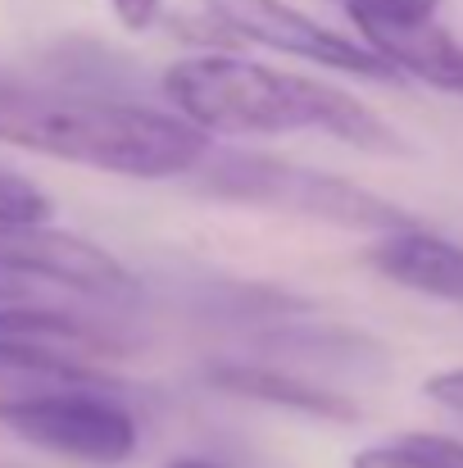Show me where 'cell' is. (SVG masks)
Returning a JSON list of instances; mask_svg holds the SVG:
<instances>
[{
    "label": "cell",
    "mask_w": 463,
    "mask_h": 468,
    "mask_svg": "<svg viewBox=\"0 0 463 468\" xmlns=\"http://www.w3.org/2000/svg\"><path fill=\"white\" fill-rule=\"evenodd\" d=\"M336 5L359 27V23H382V18H427L437 14L441 0H336Z\"/></svg>",
    "instance_id": "cell-13"
},
{
    "label": "cell",
    "mask_w": 463,
    "mask_h": 468,
    "mask_svg": "<svg viewBox=\"0 0 463 468\" xmlns=\"http://www.w3.org/2000/svg\"><path fill=\"white\" fill-rule=\"evenodd\" d=\"M128 346L82 314L0 301V373L5 378H96V359H119Z\"/></svg>",
    "instance_id": "cell-6"
},
{
    "label": "cell",
    "mask_w": 463,
    "mask_h": 468,
    "mask_svg": "<svg viewBox=\"0 0 463 468\" xmlns=\"http://www.w3.org/2000/svg\"><path fill=\"white\" fill-rule=\"evenodd\" d=\"M168 468H227V464H218V460H195V455H186V460H173Z\"/></svg>",
    "instance_id": "cell-16"
},
{
    "label": "cell",
    "mask_w": 463,
    "mask_h": 468,
    "mask_svg": "<svg viewBox=\"0 0 463 468\" xmlns=\"http://www.w3.org/2000/svg\"><path fill=\"white\" fill-rule=\"evenodd\" d=\"M423 396H427L432 405H441L446 414L463 419V368H441V373H432V378L423 382Z\"/></svg>",
    "instance_id": "cell-14"
},
{
    "label": "cell",
    "mask_w": 463,
    "mask_h": 468,
    "mask_svg": "<svg viewBox=\"0 0 463 468\" xmlns=\"http://www.w3.org/2000/svg\"><path fill=\"white\" fill-rule=\"evenodd\" d=\"M0 278H32L96 301L137 292V278L114 250L55 223H0Z\"/></svg>",
    "instance_id": "cell-7"
},
{
    "label": "cell",
    "mask_w": 463,
    "mask_h": 468,
    "mask_svg": "<svg viewBox=\"0 0 463 468\" xmlns=\"http://www.w3.org/2000/svg\"><path fill=\"white\" fill-rule=\"evenodd\" d=\"M163 96L205 137H282L327 133L368 155H405L400 133L350 91L305 73L268 69L241 55H191L163 69Z\"/></svg>",
    "instance_id": "cell-1"
},
{
    "label": "cell",
    "mask_w": 463,
    "mask_h": 468,
    "mask_svg": "<svg viewBox=\"0 0 463 468\" xmlns=\"http://www.w3.org/2000/svg\"><path fill=\"white\" fill-rule=\"evenodd\" d=\"M205 18L227 41L264 46L273 55L305 59V64L368 78V82H400V73L382 55H373L363 41H354L336 27H322L318 18H309L305 9H296L287 0H205Z\"/></svg>",
    "instance_id": "cell-5"
},
{
    "label": "cell",
    "mask_w": 463,
    "mask_h": 468,
    "mask_svg": "<svg viewBox=\"0 0 463 468\" xmlns=\"http://www.w3.org/2000/svg\"><path fill=\"white\" fill-rule=\"evenodd\" d=\"M0 428L46 455L87 468L128 464L142 446L137 414L96 378H32V387H5Z\"/></svg>",
    "instance_id": "cell-4"
},
{
    "label": "cell",
    "mask_w": 463,
    "mask_h": 468,
    "mask_svg": "<svg viewBox=\"0 0 463 468\" xmlns=\"http://www.w3.org/2000/svg\"><path fill=\"white\" fill-rule=\"evenodd\" d=\"M368 269L405 292L463 305V246L418 223L377 232V241L368 246Z\"/></svg>",
    "instance_id": "cell-9"
},
{
    "label": "cell",
    "mask_w": 463,
    "mask_h": 468,
    "mask_svg": "<svg viewBox=\"0 0 463 468\" xmlns=\"http://www.w3.org/2000/svg\"><path fill=\"white\" fill-rule=\"evenodd\" d=\"M110 9H114V18L128 27V32H146L159 23V14H163V0H105Z\"/></svg>",
    "instance_id": "cell-15"
},
{
    "label": "cell",
    "mask_w": 463,
    "mask_h": 468,
    "mask_svg": "<svg viewBox=\"0 0 463 468\" xmlns=\"http://www.w3.org/2000/svg\"><path fill=\"white\" fill-rule=\"evenodd\" d=\"M0 301H18V287H14V282H5V278H0Z\"/></svg>",
    "instance_id": "cell-17"
},
{
    "label": "cell",
    "mask_w": 463,
    "mask_h": 468,
    "mask_svg": "<svg viewBox=\"0 0 463 468\" xmlns=\"http://www.w3.org/2000/svg\"><path fill=\"white\" fill-rule=\"evenodd\" d=\"M359 41L382 55L400 78H414L423 87L463 96V41L427 18H382V23H359Z\"/></svg>",
    "instance_id": "cell-8"
},
{
    "label": "cell",
    "mask_w": 463,
    "mask_h": 468,
    "mask_svg": "<svg viewBox=\"0 0 463 468\" xmlns=\"http://www.w3.org/2000/svg\"><path fill=\"white\" fill-rule=\"evenodd\" d=\"M0 142L142 182L182 177L214 146V137H205L173 110L119 96L32 91L18 82H0Z\"/></svg>",
    "instance_id": "cell-2"
},
{
    "label": "cell",
    "mask_w": 463,
    "mask_h": 468,
    "mask_svg": "<svg viewBox=\"0 0 463 468\" xmlns=\"http://www.w3.org/2000/svg\"><path fill=\"white\" fill-rule=\"evenodd\" d=\"M209 382L218 391H227V396L259 400V405H273V410H291V414L322 419V423H354L359 419V405L345 391H331V387L313 382V378L296 373V368H282V364L227 359V364L209 368Z\"/></svg>",
    "instance_id": "cell-10"
},
{
    "label": "cell",
    "mask_w": 463,
    "mask_h": 468,
    "mask_svg": "<svg viewBox=\"0 0 463 468\" xmlns=\"http://www.w3.org/2000/svg\"><path fill=\"white\" fill-rule=\"evenodd\" d=\"M195 186L214 200H232V205H250V209H278V214H300L313 223H331V228H350V232H391L414 223L409 209H400L395 200L341 177V173H322L305 168L291 159L264 155V151H214L191 168Z\"/></svg>",
    "instance_id": "cell-3"
},
{
    "label": "cell",
    "mask_w": 463,
    "mask_h": 468,
    "mask_svg": "<svg viewBox=\"0 0 463 468\" xmlns=\"http://www.w3.org/2000/svg\"><path fill=\"white\" fill-rule=\"evenodd\" d=\"M55 200L23 173L0 164V223H50Z\"/></svg>",
    "instance_id": "cell-12"
},
{
    "label": "cell",
    "mask_w": 463,
    "mask_h": 468,
    "mask_svg": "<svg viewBox=\"0 0 463 468\" xmlns=\"http://www.w3.org/2000/svg\"><path fill=\"white\" fill-rule=\"evenodd\" d=\"M350 468H463V437L450 432H400L363 446Z\"/></svg>",
    "instance_id": "cell-11"
}]
</instances>
